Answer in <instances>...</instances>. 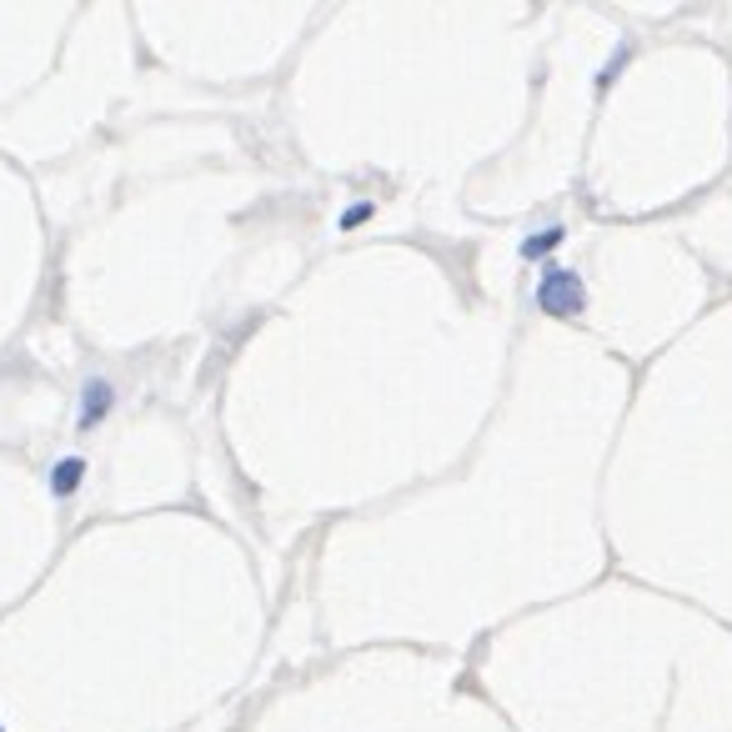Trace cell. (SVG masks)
I'll return each instance as SVG.
<instances>
[{
  "instance_id": "obj_2",
  "label": "cell",
  "mask_w": 732,
  "mask_h": 732,
  "mask_svg": "<svg viewBox=\"0 0 732 732\" xmlns=\"http://www.w3.org/2000/svg\"><path fill=\"white\" fill-rule=\"evenodd\" d=\"M110 412V382H86V396H81V426H96L100 416Z\"/></svg>"
},
{
  "instance_id": "obj_5",
  "label": "cell",
  "mask_w": 732,
  "mask_h": 732,
  "mask_svg": "<svg viewBox=\"0 0 732 732\" xmlns=\"http://www.w3.org/2000/svg\"><path fill=\"white\" fill-rule=\"evenodd\" d=\"M367 216H372V206H367V201H361V206H347V211H341V226H361V221H367Z\"/></svg>"
},
{
  "instance_id": "obj_1",
  "label": "cell",
  "mask_w": 732,
  "mask_h": 732,
  "mask_svg": "<svg viewBox=\"0 0 732 732\" xmlns=\"http://www.w3.org/2000/svg\"><path fill=\"white\" fill-rule=\"evenodd\" d=\"M537 307H542L547 317H582V307H587V282H582L572 266H552V272H542V282H537Z\"/></svg>"
},
{
  "instance_id": "obj_3",
  "label": "cell",
  "mask_w": 732,
  "mask_h": 732,
  "mask_svg": "<svg viewBox=\"0 0 732 732\" xmlns=\"http://www.w3.org/2000/svg\"><path fill=\"white\" fill-rule=\"evenodd\" d=\"M81 477H86V462H81V457H61V462H55V471H51V492L71 497L81 487Z\"/></svg>"
},
{
  "instance_id": "obj_6",
  "label": "cell",
  "mask_w": 732,
  "mask_h": 732,
  "mask_svg": "<svg viewBox=\"0 0 732 732\" xmlns=\"http://www.w3.org/2000/svg\"><path fill=\"white\" fill-rule=\"evenodd\" d=\"M0 732H6V728H0Z\"/></svg>"
},
{
  "instance_id": "obj_4",
  "label": "cell",
  "mask_w": 732,
  "mask_h": 732,
  "mask_svg": "<svg viewBox=\"0 0 732 732\" xmlns=\"http://www.w3.org/2000/svg\"><path fill=\"white\" fill-rule=\"evenodd\" d=\"M558 246H562V226H547V231H537V236L522 241V256H527V262H547Z\"/></svg>"
}]
</instances>
